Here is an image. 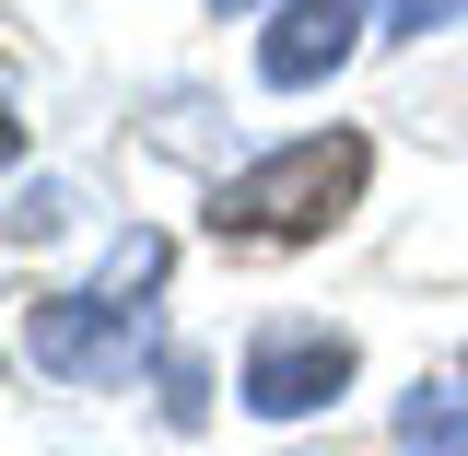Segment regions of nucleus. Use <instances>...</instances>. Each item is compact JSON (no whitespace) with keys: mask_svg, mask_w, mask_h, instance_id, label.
Here are the masks:
<instances>
[{"mask_svg":"<svg viewBox=\"0 0 468 456\" xmlns=\"http://www.w3.org/2000/svg\"><path fill=\"white\" fill-rule=\"evenodd\" d=\"M165 234H117V258L94 270L82 292H58V304H36L24 316V351L48 363V375H70V387H117V375H141L153 351H165V328H153V292H165Z\"/></svg>","mask_w":468,"mask_h":456,"instance_id":"1","label":"nucleus"},{"mask_svg":"<svg viewBox=\"0 0 468 456\" xmlns=\"http://www.w3.org/2000/svg\"><path fill=\"white\" fill-rule=\"evenodd\" d=\"M363 175H375L363 129H316V141H282L270 164L223 175V199H211V234H223V246H316V234H328L351 199H363Z\"/></svg>","mask_w":468,"mask_h":456,"instance_id":"2","label":"nucleus"},{"mask_svg":"<svg viewBox=\"0 0 468 456\" xmlns=\"http://www.w3.org/2000/svg\"><path fill=\"white\" fill-rule=\"evenodd\" d=\"M363 375V351L340 340V328H258V351H246V409L258 421H304V409H328Z\"/></svg>","mask_w":468,"mask_h":456,"instance_id":"3","label":"nucleus"},{"mask_svg":"<svg viewBox=\"0 0 468 456\" xmlns=\"http://www.w3.org/2000/svg\"><path fill=\"white\" fill-rule=\"evenodd\" d=\"M351 48H363V0H282L270 36H258V82L270 94H316Z\"/></svg>","mask_w":468,"mask_h":456,"instance_id":"4","label":"nucleus"},{"mask_svg":"<svg viewBox=\"0 0 468 456\" xmlns=\"http://www.w3.org/2000/svg\"><path fill=\"white\" fill-rule=\"evenodd\" d=\"M399 445L410 456H468V387H410L399 398Z\"/></svg>","mask_w":468,"mask_h":456,"instance_id":"5","label":"nucleus"},{"mask_svg":"<svg viewBox=\"0 0 468 456\" xmlns=\"http://www.w3.org/2000/svg\"><path fill=\"white\" fill-rule=\"evenodd\" d=\"M58 223H70V187H24V199H12V234H24V246L58 234Z\"/></svg>","mask_w":468,"mask_h":456,"instance_id":"6","label":"nucleus"},{"mask_svg":"<svg viewBox=\"0 0 468 456\" xmlns=\"http://www.w3.org/2000/svg\"><path fill=\"white\" fill-rule=\"evenodd\" d=\"M387 24H399V36H421V24H457V0H387Z\"/></svg>","mask_w":468,"mask_h":456,"instance_id":"7","label":"nucleus"},{"mask_svg":"<svg viewBox=\"0 0 468 456\" xmlns=\"http://www.w3.org/2000/svg\"><path fill=\"white\" fill-rule=\"evenodd\" d=\"M211 12H258V0H211Z\"/></svg>","mask_w":468,"mask_h":456,"instance_id":"8","label":"nucleus"}]
</instances>
